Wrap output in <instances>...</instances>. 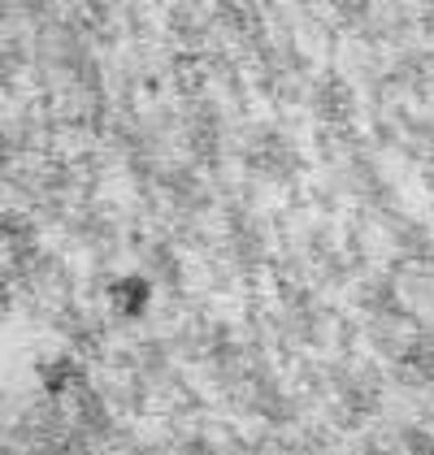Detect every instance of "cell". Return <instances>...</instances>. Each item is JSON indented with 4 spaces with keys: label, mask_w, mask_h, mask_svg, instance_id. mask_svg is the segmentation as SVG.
Returning a JSON list of instances; mask_svg holds the SVG:
<instances>
[{
    "label": "cell",
    "mask_w": 434,
    "mask_h": 455,
    "mask_svg": "<svg viewBox=\"0 0 434 455\" xmlns=\"http://www.w3.org/2000/svg\"><path fill=\"white\" fill-rule=\"evenodd\" d=\"M9 299H13V295H9V286H4V282H0V313H4V308H9Z\"/></svg>",
    "instance_id": "6da1fadb"
}]
</instances>
